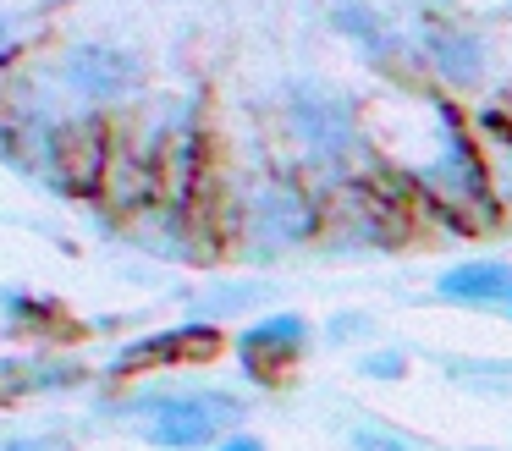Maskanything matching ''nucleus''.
Wrapping results in <instances>:
<instances>
[{
    "instance_id": "nucleus-1",
    "label": "nucleus",
    "mask_w": 512,
    "mask_h": 451,
    "mask_svg": "<svg viewBox=\"0 0 512 451\" xmlns=\"http://www.w3.org/2000/svg\"><path fill=\"white\" fill-rule=\"evenodd\" d=\"M237 413H243V407L226 402V396H166V402L144 407V435L155 440V446L193 451L210 435H221V424Z\"/></svg>"
},
{
    "instance_id": "nucleus-2",
    "label": "nucleus",
    "mask_w": 512,
    "mask_h": 451,
    "mask_svg": "<svg viewBox=\"0 0 512 451\" xmlns=\"http://www.w3.org/2000/svg\"><path fill=\"white\" fill-rule=\"evenodd\" d=\"M303 341H309V325H303L298 314H276L265 319V325H254L243 341H237V352H243V369L259 374V380H270V363H292L303 352Z\"/></svg>"
},
{
    "instance_id": "nucleus-3",
    "label": "nucleus",
    "mask_w": 512,
    "mask_h": 451,
    "mask_svg": "<svg viewBox=\"0 0 512 451\" xmlns=\"http://www.w3.org/2000/svg\"><path fill=\"white\" fill-rule=\"evenodd\" d=\"M221 347L210 325H182V330H166V336H149L138 347H127L116 358V369H144V363H171V358H210Z\"/></svg>"
},
{
    "instance_id": "nucleus-4",
    "label": "nucleus",
    "mask_w": 512,
    "mask_h": 451,
    "mask_svg": "<svg viewBox=\"0 0 512 451\" xmlns=\"http://www.w3.org/2000/svg\"><path fill=\"white\" fill-rule=\"evenodd\" d=\"M441 297H457V303H512V264L501 259H479V264H457L435 281Z\"/></svg>"
},
{
    "instance_id": "nucleus-5",
    "label": "nucleus",
    "mask_w": 512,
    "mask_h": 451,
    "mask_svg": "<svg viewBox=\"0 0 512 451\" xmlns=\"http://www.w3.org/2000/svg\"><path fill=\"white\" fill-rule=\"evenodd\" d=\"M72 83L89 88V94H116V88L133 83V61H127L122 50H100V44H89V50L72 55Z\"/></svg>"
},
{
    "instance_id": "nucleus-6",
    "label": "nucleus",
    "mask_w": 512,
    "mask_h": 451,
    "mask_svg": "<svg viewBox=\"0 0 512 451\" xmlns=\"http://www.w3.org/2000/svg\"><path fill=\"white\" fill-rule=\"evenodd\" d=\"M430 55L452 83H474V77L485 72V55H479V44L468 39V33H441V39H430Z\"/></svg>"
},
{
    "instance_id": "nucleus-7",
    "label": "nucleus",
    "mask_w": 512,
    "mask_h": 451,
    "mask_svg": "<svg viewBox=\"0 0 512 451\" xmlns=\"http://www.w3.org/2000/svg\"><path fill=\"white\" fill-rule=\"evenodd\" d=\"M0 451H67V440H39V435H23V440H0Z\"/></svg>"
},
{
    "instance_id": "nucleus-8",
    "label": "nucleus",
    "mask_w": 512,
    "mask_h": 451,
    "mask_svg": "<svg viewBox=\"0 0 512 451\" xmlns=\"http://www.w3.org/2000/svg\"><path fill=\"white\" fill-rule=\"evenodd\" d=\"M358 446H364V451H397L386 435H369V429H358Z\"/></svg>"
},
{
    "instance_id": "nucleus-9",
    "label": "nucleus",
    "mask_w": 512,
    "mask_h": 451,
    "mask_svg": "<svg viewBox=\"0 0 512 451\" xmlns=\"http://www.w3.org/2000/svg\"><path fill=\"white\" fill-rule=\"evenodd\" d=\"M221 451H265V446H259V440H248V435H237V440H226Z\"/></svg>"
},
{
    "instance_id": "nucleus-10",
    "label": "nucleus",
    "mask_w": 512,
    "mask_h": 451,
    "mask_svg": "<svg viewBox=\"0 0 512 451\" xmlns=\"http://www.w3.org/2000/svg\"><path fill=\"white\" fill-rule=\"evenodd\" d=\"M507 308H512V303H507Z\"/></svg>"
}]
</instances>
